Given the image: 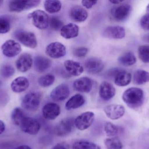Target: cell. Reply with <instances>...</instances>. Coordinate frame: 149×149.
I'll use <instances>...</instances> for the list:
<instances>
[{"label":"cell","instance_id":"6da1fadb","mask_svg":"<svg viewBox=\"0 0 149 149\" xmlns=\"http://www.w3.org/2000/svg\"><path fill=\"white\" fill-rule=\"evenodd\" d=\"M122 99L128 107L136 110L141 107L144 102V92L141 88L130 87L124 92Z\"/></svg>","mask_w":149,"mask_h":149},{"label":"cell","instance_id":"7a4b0ae2","mask_svg":"<svg viewBox=\"0 0 149 149\" xmlns=\"http://www.w3.org/2000/svg\"><path fill=\"white\" fill-rule=\"evenodd\" d=\"M108 76L113 78L116 85L124 87L129 85L132 79L131 74L128 72L119 68H114L108 73Z\"/></svg>","mask_w":149,"mask_h":149},{"label":"cell","instance_id":"3957f363","mask_svg":"<svg viewBox=\"0 0 149 149\" xmlns=\"http://www.w3.org/2000/svg\"><path fill=\"white\" fill-rule=\"evenodd\" d=\"M41 95L37 92H31L23 98L22 106L27 111L33 112L38 109L41 103Z\"/></svg>","mask_w":149,"mask_h":149},{"label":"cell","instance_id":"277c9868","mask_svg":"<svg viewBox=\"0 0 149 149\" xmlns=\"http://www.w3.org/2000/svg\"><path fill=\"white\" fill-rule=\"evenodd\" d=\"M28 17L31 19L34 26L39 29H45L49 26V17L47 13L43 10H35L29 14Z\"/></svg>","mask_w":149,"mask_h":149},{"label":"cell","instance_id":"5b68a950","mask_svg":"<svg viewBox=\"0 0 149 149\" xmlns=\"http://www.w3.org/2000/svg\"><path fill=\"white\" fill-rule=\"evenodd\" d=\"M14 36L26 47L34 49L37 46L36 37L33 32L18 30L14 33Z\"/></svg>","mask_w":149,"mask_h":149},{"label":"cell","instance_id":"8992f818","mask_svg":"<svg viewBox=\"0 0 149 149\" xmlns=\"http://www.w3.org/2000/svg\"><path fill=\"white\" fill-rule=\"evenodd\" d=\"M39 0L31 1H11L9 2L8 8L11 12H20L24 10L35 8L40 4Z\"/></svg>","mask_w":149,"mask_h":149},{"label":"cell","instance_id":"52a82bcc","mask_svg":"<svg viewBox=\"0 0 149 149\" xmlns=\"http://www.w3.org/2000/svg\"><path fill=\"white\" fill-rule=\"evenodd\" d=\"M94 118L95 114L93 112H84L77 116L74 120V126L80 131L86 130L92 125Z\"/></svg>","mask_w":149,"mask_h":149},{"label":"cell","instance_id":"ba28073f","mask_svg":"<svg viewBox=\"0 0 149 149\" xmlns=\"http://www.w3.org/2000/svg\"><path fill=\"white\" fill-rule=\"evenodd\" d=\"M131 11V7L128 4H122L114 6L110 11L111 17L115 21L123 22L129 16Z\"/></svg>","mask_w":149,"mask_h":149},{"label":"cell","instance_id":"9c48e42d","mask_svg":"<svg viewBox=\"0 0 149 149\" xmlns=\"http://www.w3.org/2000/svg\"><path fill=\"white\" fill-rule=\"evenodd\" d=\"M45 53L52 58H61L66 55V47L62 43L53 42L46 46Z\"/></svg>","mask_w":149,"mask_h":149},{"label":"cell","instance_id":"30bf717a","mask_svg":"<svg viewBox=\"0 0 149 149\" xmlns=\"http://www.w3.org/2000/svg\"><path fill=\"white\" fill-rule=\"evenodd\" d=\"M19 127L24 133L31 135H36L39 132L41 125L36 119L26 116Z\"/></svg>","mask_w":149,"mask_h":149},{"label":"cell","instance_id":"8fae6325","mask_svg":"<svg viewBox=\"0 0 149 149\" xmlns=\"http://www.w3.org/2000/svg\"><path fill=\"white\" fill-rule=\"evenodd\" d=\"M73 118H66L60 121L55 127L54 133L58 136H64L70 134L74 127Z\"/></svg>","mask_w":149,"mask_h":149},{"label":"cell","instance_id":"7c38bea8","mask_svg":"<svg viewBox=\"0 0 149 149\" xmlns=\"http://www.w3.org/2000/svg\"><path fill=\"white\" fill-rule=\"evenodd\" d=\"M3 54L8 57H14L18 55L22 51L20 44L15 40H8L1 46Z\"/></svg>","mask_w":149,"mask_h":149},{"label":"cell","instance_id":"4fadbf2b","mask_svg":"<svg viewBox=\"0 0 149 149\" xmlns=\"http://www.w3.org/2000/svg\"><path fill=\"white\" fill-rule=\"evenodd\" d=\"M60 106L56 103L49 102L44 106L42 109L43 116L46 120H53L56 119L61 113Z\"/></svg>","mask_w":149,"mask_h":149},{"label":"cell","instance_id":"5bb4252c","mask_svg":"<svg viewBox=\"0 0 149 149\" xmlns=\"http://www.w3.org/2000/svg\"><path fill=\"white\" fill-rule=\"evenodd\" d=\"M87 72L91 74H97L102 71L104 64L101 59L96 57H91L87 59L84 64Z\"/></svg>","mask_w":149,"mask_h":149},{"label":"cell","instance_id":"9a60e30c","mask_svg":"<svg viewBox=\"0 0 149 149\" xmlns=\"http://www.w3.org/2000/svg\"><path fill=\"white\" fill-rule=\"evenodd\" d=\"M104 111L108 118L114 120L120 119L124 115L125 108L122 105L111 104L107 106Z\"/></svg>","mask_w":149,"mask_h":149},{"label":"cell","instance_id":"2e32d148","mask_svg":"<svg viewBox=\"0 0 149 149\" xmlns=\"http://www.w3.org/2000/svg\"><path fill=\"white\" fill-rule=\"evenodd\" d=\"M70 90L66 84L58 85L53 89L50 93V97L55 101H63L70 96Z\"/></svg>","mask_w":149,"mask_h":149},{"label":"cell","instance_id":"e0dca14e","mask_svg":"<svg viewBox=\"0 0 149 149\" xmlns=\"http://www.w3.org/2000/svg\"><path fill=\"white\" fill-rule=\"evenodd\" d=\"M103 36L112 39H122L126 35V31L123 27L120 26H110L103 31Z\"/></svg>","mask_w":149,"mask_h":149},{"label":"cell","instance_id":"ac0fdd59","mask_svg":"<svg viewBox=\"0 0 149 149\" xmlns=\"http://www.w3.org/2000/svg\"><path fill=\"white\" fill-rule=\"evenodd\" d=\"M93 81L90 78L82 77L74 80L73 88L77 92L82 93H89L93 87Z\"/></svg>","mask_w":149,"mask_h":149},{"label":"cell","instance_id":"d6986e66","mask_svg":"<svg viewBox=\"0 0 149 149\" xmlns=\"http://www.w3.org/2000/svg\"><path fill=\"white\" fill-rule=\"evenodd\" d=\"M33 64V59L31 55L29 53L22 54L16 60L15 65L17 69L21 72H26L30 70Z\"/></svg>","mask_w":149,"mask_h":149},{"label":"cell","instance_id":"ffe728a7","mask_svg":"<svg viewBox=\"0 0 149 149\" xmlns=\"http://www.w3.org/2000/svg\"><path fill=\"white\" fill-rule=\"evenodd\" d=\"M116 89L113 86L107 81H103L99 88V95L103 100L108 101L115 95Z\"/></svg>","mask_w":149,"mask_h":149},{"label":"cell","instance_id":"44dd1931","mask_svg":"<svg viewBox=\"0 0 149 149\" xmlns=\"http://www.w3.org/2000/svg\"><path fill=\"white\" fill-rule=\"evenodd\" d=\"M70 16L74 22H82L86 20L88 16V13L83 7L76 5L71 8Z\"/></svg>","mask_w":149,"mask_h":149},{"label":"cell","instance_id":"7402d4cb","mask_svg":"<svg viewBox=\"0 0 149 149\" xmlns=\"http://www.w3.org/2000/svg\"><path fill=\"white\" fill-rule=\"evenodd\" d=\"M79 33V26L73 23H70L64 25L60 30V35L66 39H71L77 37Z\"/></svg>","mask_w":149,"mask_h":149},{"label":"cell","instance_id":"603a6c76","mask_svg":"<svg viewBox=\"0 0 149 149\" xmlns=\"http://www.w3.org/2000/svg\"><path fill=\"white\" fill-rule=\"evenodd\" d=\"M65 68L69 74L73 76H80L84 72V68L79 62L72 60H66L65 61Z\"/></svg>","mask_w":149,"mask_h":149},{"label":"cell","instance_id":"cb8c5ba5","mask_svg":"<svg viewBox=\"0 0 149 149\" xmlns=\"http://www.w3.org/2000/svg\"><path fill=\"white\" fill-rule=\"evenodd\" d=\"M29 81L27 78L19 77L12 81L10 87L13 92L19 93L26 91L29 87Z\"/></svg>","mask_w":149,"mask_h":149},{"label":"cell","instance_id":"d4e9b609","mask_svg":"<svg viewBox=\"0 0 149 149\" xmlns=\"http://www.w3.org/2000/svg\"><path fill=\"white\" fill-rule=\"evenodd\" d=\"M51 65V60L44 56H37L34 59L35 69L38 72L43 73L46 71Z\"/></svg>","mask_w":149,"mask_h":149},{"label":"cell","instance_id":"484cf974","mask_svg":"<svg viewBox=\"0 0 149 149\" xmlns=\"http://www.w3.org/2000/svg\"><path fill=\"white\" fill-rule=\"evenodd\" d=\"M85 102V99L81 94H74L69 99L65 105L66 110H71L76 109L82 106Z\"/></svg>","mask_w":149,"mask_h":149},{"label":"cell","instance_id":"4316f807","mask_svg":"<svg viewBox=\"0 0 149 149\" xmlns=\"http://www.w3.org/2000/svg\"><path fill=\"white\" fill-rule=\"evenodd\" d=\"M119 64L124 66H131L136 64V58L133 52L130 51L126 52L122 54L118 59Z\"/></svg>","mask_w":149,"mask_h":149},{"label":"cell","instance_id":"83f0119b","mask_svg":"<svg viewBox=\"0 0 149 149\" xmlns=\"http://www.w3.org/2000/svg\"><path fill=\"white\" fill-rule=\"evenodd\" d=\"M133 81L135 85H142L149 82V72L143 70H138L135 72Z\"/></svg>","mask_w":149,"mask_h":149},{"label":"cell","instance_id":"f1b7e54d","mask_svg":"<svg viewBox=\"0 0 149 149\" xmlns=\"http://www.w3.org/2000/svg\"><path fill=\"white\" fill-rule=\"evenodd\" d=\"M45 10L50 14H54L59 12L62 8V3L56 0H47L44 3Z\"/></svg>","mask_w":149,"mask_h":149},{"label":"cell","instance_id":"f546056e","mask_svg":"<svg viewBox=\"0 0 149 149\" xmlns=\"http://www.w3.org/2000/svg\"><path fill=\"white\" fill-rule=\"evenodd\" d=\"M26 117L24 112L20 108H16L11 113V121L15 125L18 127H20L22 122Z\"/></svg>","mask_w":149,"mask_h":149},{"label":"cell","instance_id":"4dcf8cb0","mask_svg":"<svg viewBox=\"0 0 149 149\" xmlns=\"http://www.w3.org/2000/svg\"><path fill=\"white\" fill-rule=\"evenodd\" d=\"M72 149H101L100 146L92 142L79 140L74 143Z\"/></svg>","mask_w":149,"mask_h":149},{"label":"cell","instance_id":"1f68e13d","mask_svg":"<svg viewBox=\"0 0 149 149\" xmlns=\"http://www.w3.org/2000/svg\"><path fill=\"white\" fill-rule=\"evenodd\" d=\"M105 146L107 149H122L123 144L120 139L117 137L107 138L104 141Z\"/></svg>","mask_w":149,"mask_h":149},{"label":"cell","instance_id":"d6a6232c","mask_svg":"<svg viewBox=\"0 0 149 149\" xmlns=\"http://www.w3.org/2000/svg\"><path fill=\"white\" fill-rule=\"evenodd\" d=\"M55 80V77L54 75L48 73L38 78V83L39 85L42 87H49L52 85Z\"/></svg>","mask_w":149,"mask_h":149},{"label":"cell","instance_id":"836d02e7","mask_svg":"<svg viewBox=\"0 0 149 149\" xmlns=\"http://www.w3.org/2000/svg\"><path fill=\"white\" fill-rule=\"evenodd\" d=\"M139 58L144 63H149V45H141L138 48Z\"/></svg>","mask_w":149,"mask_h":149},{"label":"cell","instance_id":"e575fe53","mask_svg":"<svg viewBox=\"0 0 149 149\" xmlns=\"http://www.w3.org/2000/svg\"><path fill=\"white\" fill-rule=\"evenodd\" d=\"M104 131L108 136L113 137L118 134L119 129L112 122H107L104 125Z\"/></svg>","mask_w":149,"mask_h":149},{"label":"cell","instance_id":"d590c367","mask_svg":"<svg viewBox=\"0 0 149 149\" xmlns=\"http://www.w3.org/2000/svg\"><path fill=\"white\" fill-rule=\"evenodd\" d=\"M49 25L53 30L58 31L61 30L64 26V23L58 17H52L49 18Z\"/></svg>","mask_w":149,"mask_h":149},{"label":"cell","instance_id":"8d00e7d4","mask_svg":"<svg viewBox=\"0 0 149 149\" xmlns=\"http://www.w3.org/2000/svg\"><path fill=\"white\" fill-rule=\"evenodd\" d=\"M14 68L8 64L4 65L0 69V74L4 78H9L15 73Z\"/></svg>","mask_w":149,"mask_h":149},{"label":"cell","instance_id":"74e56055","mask_svg":"<svg viewBox=\"0 0 149 149\" xmlns=\"http://www.w3.org/2000/svg\"><path fill=\"white\" fill-rule=\"evenodd\" d=\"M10 29V24L9 20L5 17H0V33H7Z\"/></svg>","mask_w":149,"mask_h":149},{"label":"cell","instance_id":"f35d334b","mask_svg":"<svg viewBox=\"0 0 149 149\" xmlns=\"http://www.w3.org/2000/svg\"><path fill=\"white\" fill-rule=\"evenodd\" d=\"M88 50L84 46L76 47L73 50V53L75 57L79 58H83L86 57L88 53Z\"/></svg>","mask_w":149,"mask_h":149},{"label":"cell","instance_id":"ab89813d","mask_svg":"<svg viewBox=\"0 0 149 149\" xmlns=\"http://www.w3.org/2000/svg\"><path fill=\"white\" fill-rule=\"evenodd\" d=\"M140 24L142 28L145 30H149V14H146L140 20Z\"/></svg>","mask_w":149,"mask_h":149},{"label":"cell","instance_id":"60d3db41","mask_svg":"<svg viewBox=\"0 0 149 149\" xmlns=\"http://www.w3.org/2000/svg\"><path fill=\"white\" fill-rule=\"evenodd\" d=\"M97 1H86L83 0L81 1L82 6L87 9H90L97 3Z\"/></svg>","mask_w":149,"mask_h":149},{"label":"cell","instance_id":"b9f144b4","mask_svg":"<svg viewBox=\"0 0 149 149\" xmlns=\"http://www.w3.org/2000/svg\"><path fill=\"white\" fill-rule=\"evenodd\" d=\"M51 149H69V147L67 144L62 143L56 144Z\"/></svg>","mask_w":149,"mask_h":149},{"label":"cell","instance_id":"7bdbcfd3","mask_svg":"<svg viewBox=\"0 0 149 149\" xmlns=\"http://www.w3.org/2000/svg\"><path fill=\"white\" fill-rule=\"evenodd\" d=\"M5 129V125L2 121L0 120V135L2 134Z\"/></svg>","mask_w":149,"mask_h":149},{"label":"cell","instance_id":"ee69618b","mask_svg":"<svg viewBox=\"0 0 149 149\" xmlns=\"http://www.w3.org/2000/svg\"><path fill=\"white\" fill-rule=\"evenodd\" d=\"M15 149H31V148L28 145H22L17 147Z\"/></svg>","mask_w":149,"mask_h":149},{"label":"cell","instance_id":"f6af8a7d","mask_svg":"<svg viewBox=\"0 0 149 149\" xmlns=\"http://www.w3.org/2000/svg\"><path fill=\"white\" fill-rule=\"evenodd\" d=\"M110 3L114 4H118L121 3L123 2V1H120V0H110L109 1Z\"/></svg>","mask_w":149,"mask_h":149},{"label":"cell","instance_id":"bcb514c9","mask_svg":"<svg viewBox=\"0 0 149 149\" xmlns=\"http://www.w3.org/2000/svg\"><path fill=\"white\" fill-rule=\"evenodd\" d=\"M143 40L144 42L149 43V33L143 36Z\"/></svg>","mask_w":149,"mask_h":149},{"label":"cell","instance_id":"7dc6e473","mask_svg":"<svg viewBox=\"0 0 149 149\" xmlns=\"http://www.w3.org/2000/svg\"><path fill=\"white\" fill-rule=\"evenodd\" d=\"M147 14H149V4L147 6Z\"/></svg>","mask_w":149,"mask_h":149},{"label":"cell","instance_id":"c3c4849f","mask_svg":"<svg viewBox=\"0 0 149 149\" xmlns=\"http://www.w3.org/2000/svg\"><path fill=\"white\" fill-rule=\"evenodd\" d=\"M3 2V1H0V6H1V5L2 4Z\"/></svg>","mask_w":149,"mask_h":149},{"label":"cell","instance_id":"681fc988","mask_svg":"<svg viewBox=\"0 0 149 149\" xmlns=\"http://www.w3.org/2000/svg\"><path fill=\"white\" fill-rule=\"evenodd\" d=\"M0 85H1V81H0Z\"/></svg>","mask_w":149,"mask_h":149}]
</instances>
